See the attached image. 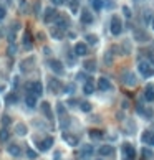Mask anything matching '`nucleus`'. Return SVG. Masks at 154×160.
<instances>
[{"label":"nucleus","mask_w":154,"mask_h":160,"mask_svg":"<svg viewBox=\"0 0 154 160\" xmlns=\"http://www.w3.org/2000/svg\"><path fill=\"white\" fill-rule=\"evenodd\" d=\"M56 17H58L56 10L53 8V7H48V8L45 10V17H43V22H45V23H51L53 20H56Z\"/></svg>","instance_id":"obj_8"},{"label":"nucleus","mask_w":154,"mask_h":160,"mask_svg":"<svg viewBox=\"0 0 154 160\" xmlns=\"http://www.w3.org/2000/svg\"><path fill=\"white\" fill-rule=\"evenodd\" d=\"M10 139V130L7 127H2L0 129V142H7Z\"/></svg>","instance_id":"obj_24"},{"label":"nucleus","mask_w":154,"mask_h":160,"mask_svg":"<svg viewBox=\"0 0 154 160\" xmlns=\"http://www.w3.org/2000/svg\"><path fill=\"white\" fill-rule=\"evenodd\" d=\"M149 25H151V27H152V30H154V18H152V20H151V22H149Z\"/></svg>","instance_id":"obj_51"},{"label":"nucleus","mask_w":154,"mask_h":160,"mask_svg":"<svg viewBox=\"0 0 154 160\" xmlns=\"http://www.w3.org/2000/svg\"><path fill=\"white\" fill-rule=\"evenodd\" d=\"M78 8H80V2H78V0H72V2H70V10H72L73 13H76V12H78Z\"/></svg>","instance_id":"obj_31"},{"label":"nucleus","mask_w":154,"mask_h":160,"mask_svg":"<svg viewBox=\"0 0 154 160\" xmlns=\"http://www.w3.org/2000/svg\"><path fill=\"white\" fill-rule=\"evenodd\" d=\"M27 157H28V158H37V152L32 150L30 147H27Z\"/></svg>","instance_id":"obj_38"},{"label":"nucleus","mask_w":154,"mask_h":160,"mask_svg":"<svg viewBox=\"0 0 154 160\" xmlns=\"http://www.w3.org/2000/svg\"><path fill=\"white\" fill-rule=\"evenodd\" d=\"M23 46H25L27 50H32V46H33V38H32V33L30 32L23 33Z\"/></svg>","instance_id":"obj_18"},{"label":"nucleus","mask_w":154,"mask_h":160,"mask_svg":"<svg viewBox=\"0 0 154 160\" xmlns=\"http://www.w3.org/2000/svg\"><path fill=\"white\" fill-rule=\"evenodd\" d=\"M151 132H149V130H146V132H143V135H141V140H143L144 142V144H149V140H151Z\"/></svg>","instance_id":"obj_32"},{"label":"nucleus","mask_w":154,"mask_h":160,"mask_svg":"<svg viewBox=\"0 0 154 160\" xmlns=\"http://www.w3.org/2000/svg\"><path fill=\"white\" fill-rule=\"evenodd\" d=\"M0 91H2V86H0Z\"/></svg>","instance_id":"obj_54"},{"label":"nucleus","mask_w":154,"mask_h":160,"mask_svg":"<svg viewBox=\"0 0 154 160\" xmlns=\"http://www.w3.org/2000/svg\"><path fill=\"white\" fill-rule=\"evenodd\" d=\"M134 36H136V40H139V41H141V40H144V41L147 40V35H146V33H143V32H136Z\"/></svg>","instance_id":"obj_35"},{"label":"nucleus","mask_w":154,"mask_h":160,"mask_svg":"<svg viewBox=\"0 0 154 160\" xmlns=\"http://www.w3.org/2000/svg\"><path fill=\"white\" fill-rule=\"evenodd\" d=\"M90 5L93 7L94 12H101L104 8V0H90Z\"/></svg>","instance_id":"obj_22"},{"label":"nucleus","mask_w":154,"mask_h":160,"mask_svg":"<svg viewBox=\"0 0 154 160\" xmlns=\"http://www.w3.org/2000/svg\"><path fill=\"white\" fill-rule=\"evenodd\" d=\"M53 144H55V139H53V137H45L43 140L38 142V150L40 152H46V150H50V148L53 147Z\"/></svg>","instance_id":"obj_6"},{"label":"nucleus","mask_w":154,"mask_h":160,"mask_svg":"<svg viewBox=\"0 0 154 160\" xmlns=\"http://www.w3.org/2000/svg\"><path fill=\"white\" fill-rule=\"evenodd\" d=\"M98 153L101 157H109V155H113V153H114V147L113 145H108V144L101 145V147L98 148Z\"/></svg>","instance_id":"obj_13"},{"label":"nucleus","mask_w":154,"mask_h":160,"mask_svg":"<svg viewBox=\"0 0 154 160\" xmlns=\"http://www.w3.org/2000/svg\"><path fill=\"white\" fill-rule=\"evenodd\" d=\"M144 18H146V22H151L152 18H151V12L149 10H144Z\"/></svg>","instance_id":"obj_46"},{"label":"nucleus","mask_w":154,"mask_h":160,"mask_svg":"<svg viewBox=\"0 0 154 160\" xmlns=\"http://www.w3.org/2000/svg\"><path fill=\"white\" fill-rule=\"evenodd\" d=\"M27 93H32L38 98V96L43 94V84H41L40 81H33L30 84H27Z\"/></svg>","instance_id":"obj_4"},{"label":"nucleus","mask_w":154,"mask_h":160,"mask_svg":"<svg viewBox=\"0 0 154 160\" xmlns=\"http://www.w3.org/2000/svg\"><path fill=\"white\" fill-rule=\"evenodd\" d=\"M83 68H85V71H88V73L96 71V61L94 60H86L85 63H83Z\"/></svg>","instance_id":"obj_20"},{"label":"nucleus","mask_w":154,"mask_h":160,"mask_svg":"<svg viewBox=\"0 0 154 160\" xmlns=\"http://www.w3.org/2000/svg\"><path fill=\"white\" fill-rule=\"evenodd\" d=\"M10 124H12L10 116H2V125H3V127H8Z\"/></svg>","instance_id":"obj_34"},{"label":"nucleus","mask_w":154,"mask_h":160,"mask_svg":"<svg viewBox=\"0 0 154 160\" xmlns=\"http://www.w3.org/2000/svg\"><path fill=\"white\" fill-rule=\"evenodd\" d=\"M85 40L88 41V45H96L98 43V36L93 35V33H88V35L85 36Z\"/></svg>","instance_id":"obj_29"},{"label":"nucleus","mask_w":154,"mask_h":160,"mask_svg":"<svg viewBox=\"0 0 154 160\" xmlns=\"http://www.w3.org/2000/svg\"><path fill=\"white\" fill-rule=\"evenodd\" d=\"M149 145H152V147H154V134L151 135V140H149Z\"/></svg>","instance_id":"obj_49"},{"label":"nucleus","mask_w":154,"mask_h":160,"mask_svg":"<svg viewBox=\"0 0 154 160\" xmlns=\"http://www.w3.org/2000/svg\"><path fill=\"white\" fill-rule=\"evenodd\" d=\"M55 22H56L58 28H61V30H66V28L70 27V18H68V17H65V15H58Z\"/></svg>","instance_id":"obj_14"},{"label":"nucleus","mask_w":154,"mask_h":160,"mask_svg":"<svg viewBox=\"0 0 154 160\" xmlns=\"http://www.w3.org/2000/svg\"><path fill=\"white\" fill-rule=\"evenodd\" d=\"M85 78H86L85 73H78V74H76V79H78V81H80V79H85Z\"/></svg>","instance_id":"obj_47"},{"label":"nucleus","mask_w":154,"mask_h":160,"mask_svg":"<svg viewBox=\"0 0 154 160\" xmlns=\"http://www.w3.org/2000/svg\"><path fill=\"white\" fill-rule=\"evenodd\" d=\"M121 81H123V84H126V86L133 88V86H136V83H138V78H136V74H134L133 71L126 70V71L121 73Z\"/></svg>","instance_id":"obj_3"},{"label":"nucleus","mask_w":154,"mask_h":160,"mask_svg":"<svg viewBox=\"0 0 154 160\" xmlns=\"http://www.w3.org/2000/svg\"><path fill=\"white\" fill-rule=\"evenodd\" d=\"M98 89L99 91H111L113 89V84L108 78H99L98 79Z\"/></svg>","instance_id":"obj_11"},{"label":"nucleus","mask_w":154,"mask_h":160,"mask_svg":"<svg viewBox=\"0 0 154 160\" xmlns=\"http://www.w3.org/2000/svg\"><path fill=\"white\" fill-rule=\"evenodd\" d=\"M73 50H75V55H76V56H86V55H88V45L83 43V41L76 43Z\"/></svg>","instance_id":"obj_9"},{"label":"nucleus","mask_w":154,"mask_h":160,"mask_svg":"<svg viewBox=\"0 0 154 160\" xmlns=\"http://www.w3.org/2000/svg\"><path fill=\"white\" fill-rule=\"evenodd\" d=\"M83 93L86 96H91L94 93V84H93V79H86L85 86H83Z\"/></svg>","instance_id":"obj_19"},{"label":"nucleus","mask_w":154,"mask_h":160,"mask_svg":"<svg viewBox=\"0 0 154 160\" xmlns=\"http://www.w3.org/2000/svg\"><path fill=\"white\" fill-rule=\"evenodd\" d=\"M40 8H41V5H40V2H37V3H35V7H33V13L38 15L40 13Z\"/></svg>","instance_id":"obj_44"},{"label":"nucleus","mask_w":154,"mask_h":160,"mask_svg":"<svg viewBox=\"0 0 154 160\" xmlns=\"http://www.w3.org/2000/svg\"><path fill=\"white\" fill-rule=\"evenodd\" d=\"M80 109L83 112H90L91 111V104H90V102H86V101H83V102H80Z\"/></svg>","instance_id":"obj_30"},{"label":"nucleus","mask_w":154,"mask_h":160,"mask_svg":"<svg viewBox=\"0 0 154 160\" xmlns=\"http://www.w3.org/2000/svg\"><path fill=\"white\" fill-rule=\"evenodd\" d=\"M25 104L30 107V109H35V107H37V96L32 94V93H27V96H25Z\"/></svg>","instance_id":"obj_15"},{"label":"nucleus","mask_w":154,"mask_h":160,"mask_svg":"<svg viewBox=\"0 0 154 160\" xmlns=\"http://www.w3.org/2000/svg\"><path fill=\"white\" fill-rule=\"evenodd\" d=\"M80 20H81L83 25H91L94 18H93V15H91L90 10H83L81 15H80Z\"/></svg>","instance_id":"obj_12"},{"label":"nucleus","mask_w":154,"mask_h":160,"mask_svg":"<svg viewBox=\"0 0 154 160\" xmlns=\"http://www.w3.org/2000/svg\"><path fill=\"white\" fill-rule=\"evenodd\" d=\"M133 2H134V3H139V2H141V0H133Z\"/></svg>","instance_id":"obj_53"},{"label":"nucleus","mask_w":154,"mask_h":160,"mask_svg":"<svg viewBox=\"0 0 154 160\" xmlns=\"http://www.w3.org/2000/svg\"><path fill=\"white\" fill-rule=\"evenodd\" d=\"M50 68H51V71L55 73V74H63L65 73V68H63V63L60 60H51L50 63Z\"/></svg>","instance_id":"obj_7"},{"label":"nucleus","mask_w":154,"mask_h":160,"mask_svg":"<svg viewBox=\"0 0 154 160\" xmlns=\"http://www.w3.org/2000/svg\"><path fill=\"white\" fill-rule=\"evenodd\" d=\"M15 134L17 135H27V125L25 124H17L15 125Z\"/></svg>","instance_id":"obj_25"},{"label":"nucleus","mask_w":154,"mask_h":160,"mask_svg":"<svg viewBox=\"0 0 154 160\" xmlns=\"http://www.w3.org/2000/svg\"><path fill=\"white\" fill-rule=\"evenodd\" d=\"M15 50H17V48H15V45H12V43H10V46H8V56H13Z\"/></svg>","instance_id":"obj_45"},{"label":"nucleus","mask_w":154,"mask_h":160,"mask_svg":"<svg viewBox=\"0 0 154 160\" xmlns=\"http://www.w3.org/2000/svg\"><path fill=\"white\" fill-rule=\"evenodd\" d=\"M63 140H66L72 147L78 145V137H76V135H72V134H66V132H65V134H63Z\"/></svg>","instance_id":"obj_21"},{"label":"nucleus","mask_w":154,"mask_h":160,"mask_svg":"<svg viewBox=\"0 0 154 160\" xmlns=\"http://www.w3.org/2000/svg\"><path fill=\"white\" fill-rule=\"evenodd\" d=\"M104 63L106 65H111V63H113V60H111V51H108V53L104 55Z\"/></svg>","instance_id":"obj_40"},{"label":"nucleus","mask_w":154,"mask_h":160,"mask_svg":"<svg viewBox=\"0 0 154 160\" xmlns=\"http://www.w3.org/2000/svg\"><path fill=\"white\" fill-rule=\"evenodd\" d=\"M65 93H68V94H72V93H75V86H73V84H68V86L65 88Z\"/></svg>","instance_id":"obj_43"},{"label":"nucleus","mask_w":154,"mask_h":160,"mask_svg":"<svg viewBox=\"0 0 154 160\" xmlns=\"http://www.w3.org/2000/svg\"><path fill=\"white\" fill-rule=\"evenodd\" d=\"M55 160H60V152H56V153H55Z\"/></svg>","instance_id":"obj_50"},{"label":"nucleus","mask_w":154,"mask_h":160,"mask_svg":"<svg viewBox=\"0 0 154 160\" xmlns=\"http://www.w3.org/2000/svg\"><path fill=\"white\" fill-rule=\"evenodd\" d=\"M40 109H41V112H43V116L48 119V121H51L53 119V112H51V106H50V102H46V101H43L40 104Z\"/></svg>","instance_id":"obj_10"},{"label":"nucleus","mask_w":154,"mask_h":160,"mask_svg":"<svg viewBox=\"0 0 154 160\" xmlns=\"http://www.w3.org/2000/svg\"><path fill=\"white\" fill-rule=\"evenodd\" d=\"M141 153L144 155V158H152V157H154V153L149 150V148H143V150H141Z\"/></svg>","instance_id":"obj_36"},{"label":"nucleus","mask_w":154,"mask_h":160,"mask_svg":"<svg viewBox=\"0 0 154 160\" xmlns=\"http://www.w3.org/2000/svg\"><path fill=\"white\" fill-rule=\"evenodd\" d=\"M56 112L60 114V116H65V106L61 104V102H58V104H56Z\"/></svg>","instance_id":"obj_39"},{"label":"nucleus","mask_w":154,"mask_h":160,"mask_svg":"<svg viewBox=\"0 0 154 160\" xmlns=\"http://www.w3.org/2000/svg\"><path fill=\"white\" fill-rule=\"evenodd\" d=\"M17 101H19V98H17V94L12 93V94H8V96H7V102H8V104H15Z\"/></svg>","instance_id":"obj_33"},{"label":"nucleus","mask_w":154,"mask_h":160,"mask_svg":"<svg viewBox=\"0 0 154 160\" xmlns=\"http://www.w3.org/2000/svg\"><path fill=\"white\" fill-rule=\"evenodd\" d=\"M76 104H80V102L75 101V99H70V101H68V106H76Z\"/></svg>","instance_id":"obj_48"},{"label":"nucleus","mask_w":154,"mask_h":160,"mask_svg":"<svg viewBox=\"0 0 154 160\" xmlns=\"http://www.w3.org/2000/svg\"><path fill=\"white\" fill-rule=\"evenodd\" d=\"M81 155L83 157H91L93 155V147L91 145H83L81 147Z\"/></svg>","instance_id":"obj_27"},{"label":"nucleus","mask_w":154,"mask_h":160,"mask_svg":"<svg viewBox=\"0 0 154 160\" xmlns=\"http://www.w3.org/2000/svg\"><path fill=\"white\" fill-rule=\"evenodd\" d=\"M151 65L154 66V56H151Z\"/></svg>","instance_id":"obj_52"},{"label":"nucleus","mask_w":154,"mask_h":160,"mask_svg":"<svg viewBox=\"0 0 154 160\" xmlns=\"http://www.w3.org/2000/svg\"><path fill=\"white\" fill-rule=\"evenodd\" d=\"M121 152H123V160H134L136 158V150L131 144H124L121 147Z\"/></svg>","instance_id":"obj_5"},{"label":"nucleus","mask_w":154,"mask_h":160,"mask_svg":"<svg viewBox=\"0 0 154 160\" xmlns=\"http://www.w3.org/2000/svg\"><path fill=\"white\" fill-rule=\"evenodd\" d=\"M88 134H90V137H91L93 140H99V139H103V132H101V130H98V129H91Z\"/></svg>","instance_id":"obj_26"},{"label":"nucleus","mask_w":154,"mask_h":160,"mask_svg":"<svg viewBox=\"0 0 154 160\" xmlns=\"http://www.w3.org/2000/svg\"><path fill=\"white\" fill-rule=\"evenodd\" d=\"M66 2V0H51V3H53V7H61V5Z\"/></svg>","instance_id":"obj_42"},{"label":"nucleus","mask_w":154,"mask_h":160,"mask_svg":"<svg viewBox=\"0 0 154 160\" xmlns=\"http://www.w3.org/2000/svg\"><path fill=\"white\" fill-rule=\"evenodd\" d=\"M138 70H139V74L143 78H151L154 74V66L151 65V61H147V60H139L138 61Z\"/></svg>","instance_id":"obj_1"},{"label":"nucleus","mask_w":154,"mask_h":160,"mask_svg":"<svg viewBox=\"0 0 154 160\" xmlns=\"http://www.w3.org/2000/svg\"><path fill=\"white\" fill-rule=\"evenodd\" d=\"M60 89H61V84L58 79H50V91L53 94H56V93H60Z\"/></svg>","instance_id":"obj_23"},{"label":"nucleus","mask_w":154,"mask_h":160,"mask_svg":"<svg viewBox=\"0 0 154 160\" xmlns=\"http://www.w3.org/2000/svg\"><path fill=\"white\" fill-rule=\"evenodd\" d=\"M51 36L53 38H56V40H61L63 38V30H61V28H51Z\"/></svg>","instance_id":"obj_28"},{"label":"nucleus","mask_w":154,"mask_h":160,"mask_svg":"<svg viewBox=\"0 0 154 160\" xmlns=\"http://www.w3.org/2000/svg\"><path fill=\"white\" fill-rule=\"evenodd\" d=\"M7 152L10 153L12 157H20L22 155V148H20V145H17V144H10L7 147Z\"/></svg>","instance_id":"obj_16"},{"label":"nucleus","mask_w":154,"mask_h":160,"mask_svg":"<svg viewBox=\"0 0 154 160\" xmlns=\"http://www.w3.org/2000/svg\"><path fill=\"white\" fill-rule=\"evenodd\" d=\"M123 13H124V17H126V18L129 20V18H131V8H129V7H126V5H124V7H123Z\"/></svg>","instance_id":"obj_37"},{"label":"nucleus","mask_w":154,"mask_h":160,"mask_svg":"<svg viewBox=\"0 0 154 160\" xmlns=\"http://www.w3.org/2000/svg\"><path fill=\"white\" fill-rule=\"evenodd\" d=\"M109 32L113 33L114 36H118V35H121V33H123V22H121V18H119L118 15H113V17H111Z\"/></svg>","instance_id":"obj_2"},{"label":"nucleus","mask_w":154,"mask_h":160,"mask_svg":"<svg viewBox=\"0 0 154 160\" xmlns=\"http://www.w3.org/2000/svg\"><path fill=\"white\" fill-rule=\"evenodd\" d=\"M144 99L147 102L154 101V86H152V84H147V86L144 88Z\"/></svg>","instance_id":"obj_17"},{"label":"nucleus","mask_w":154,"mask_h":160,"mask_svg":"<svg viewBox=\"0 0 154 160\" xmlns=\"http://www.w3.org/2000/svg\"><path fill=\"white\" fill-rule=\"evenodd\" d=\"M5 15H7V8H5L3 5H0V20H3Z\"/></svg>","instance_id":"obj_41"}]
</instances>
